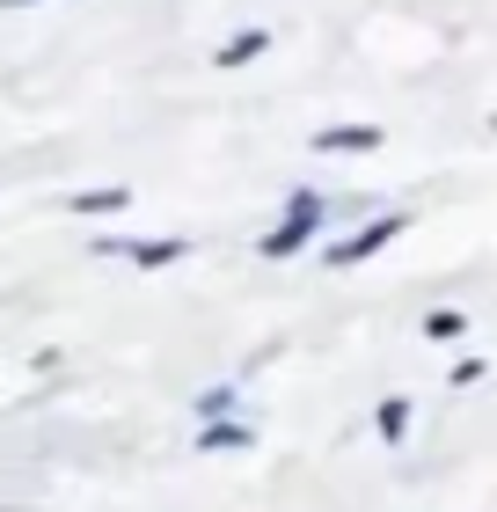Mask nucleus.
I'll list each match as a JSON object with an SVG mask.
<instances>
[{
    "label": "nucleus",
    "mask_w": 497,
    "mask_h": 512,
    "mask_svg": "<svg viewBox=\"0 0 497 512\" xmlns=\"http://www.w3.org/2000/svg\"><path fill=\"white\" fill-rule=\"evenodd\" d=\"M381 139H388L381 125H322L307 147H315V154H373Z\"/></svg>",
    "instance_id": "nucleus-4"
},
{
    "label": "nucleus",
    "mask_w": 497,
    "mask_h": 512,
    "mask_svg": "<svg viewBox=\"0 0 497 512\" xmlns=\"http://www.w3.org/2000/svg\"><path fill=\"white\" fill-rule=\"evenodd\" d=\"M373 432H381V439H402V432H410V403H402V395H388V403L373 410Z\"/></svg>",
    "instance_id": "nucleus-8"
},
{
    "label": "nucleus",
    "mask_w": 497,
    "mask_h": 512,
    "mask_svg": "<svg viewBox=\"0 0 497 512\" xmlns=\"http://www.w3.org/2000/svg\"><path fill=\"white\" fill-rule=\"evenodd\" d=\"M66 205H74L81 220H103V213H125V205H132V191H117V183H110V191H74Z\"/></svg>",
    "instance_id": "nucleus-6"
},
{
    "label": "nucleus",
    "mask_w": 497,
    "mask_h": 512,
    "mask_svg": "<svg viewBox=\"0 0 497 512\" xmlns=\"http://www.w3.org/2000/svg\"><path fill=\"white\" fill-rule=\"evenodd\" d=\"M402 227H410V213H381V220H373V227H359V235H344V242H329L322 249V264H366V256H381L395 235H402Z\"/></svg>",
    "instance_id": "nucleus-2"
},
{
    "label": "nucleus",
    "mask_w": 497,
    "mask_h": 512,
    "mask_svg": "<svg viewBox=\"0 0 497 512\" xmlns=\"http://www.w3.org/2000/svg\"><path fill=\"white\" fill-rule=\"evenodd\" d=\"M0 8H37V0H0Z\"/></svg>",
    "instance_id": "nucleus-10"
},
{
    "label": "nucleus",
    "mask_w": 497,
    "mask_h": 512,
    "mask_svg": "<svg viewBox=\"0 0 497 512\" xmlns=\"http://www.w3.org/2000/svg\"><path fill=\"white\" fill-rule=\"evenodd\" d=\"M249 432H256V425H242V417H220V425H205V432H198V454H220V447H249Z\"/></svg>",
    "instance_id": "nucleus-7"
},
{
    "label": "nucleus",
    "mask_w": 497,
    "mask_h": 512,
    "mask_svg": "<svg viewBox=\"0 0 497 512\" xmlns=\"http://www.w3.org/2000/svg\"><path fill=\"white\" fill-rule=\"evenodd\" d=\"M315 227H322V198H315V191H293V198H286V220H278L271 235L256 242V256L286 264V256H300L307 242H315Z\"/></svg>",
    "instance_id": "nucleus-1"
},
{
    "label": "nucleus",
    "mask_w": 497,
    "mask_h": 512,
    "mask_svg": "<svg viewBox=\"0 0 497 512\" xmlns=\"http://www.w3.org/2000/svg\"><path fill=\"white\" fill-rule=\"evenodd\" d=\"M461 322H468V315H461V308H439V315H432V322H424V330H432V337H461Z\"/></svg>",
    "instance_id": "nucleus-9"
},
{
    "label": "nucleus",
    "mask_w": 497,
    "mask_h": 512,
    "mask_svg": "<svg viewBox=\"0 0 497 512\" xmlns=\"http://www.w3.org/2000/svg\"><path fill=\"white\" fill-rule=\"evenodd\" d=\"M96 249H103V256H132L139 271H161V264H176L191 242H183V235H154V242H96Z\"/></svg>",
    "instance_id": "nucleus-3"
},
{
    "label": "nucleus",
    "mask_w": 497,
    "mask_h": 512,
    "mask_svg": "<svg viewBox=\"0 0 497 512\" xmlns=\"http://www.w3.org/2000/svg\"><path fill=\"white\" fill-rule=\"evenodd\" d=\"M271 52V30H234L220 52H212V66H220V74H234V66H249V59H264Z\"/></svg>",
    "instance_id": "nucleus-5"
}]
</instances>
